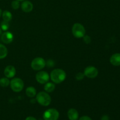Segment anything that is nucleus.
Returning <instances> with one entry per match:
<instances>
[{"label":"nucleus","instance_id":"obj_1","mask_svg":"<svg viewBox=\"0 0 120 120\" xmlns=\"http://www.w3.org/2000/svg\"><path fill=\"white\" fill-rule=\"evenodd\" d=\"M66 77V74L63 70L60 69H56L52 70L50 73V79L56 84L62 83Z\"/></svg>","mask_w":120,"mask_h":120},{"label":"nucleus","instance_id":"obj_2","mask_svg":"<svg viewBox=\"0 0 120 120\" xmlns=\"http://www.w3.org/2000/svg\"><path fill=\"white\" fill-rule=\"evenodd\" d=\"M36 100L38 103L43 106H48L51 103V97L48 93L41 91L36 95Z\"/></svg>","mask_w":120,"mask_h":120},{"label":"nucleus","instance_id":"obj_3","mask_svg":"<svg viewBox=\"0 0 120 120\" xmlns=\"http://www.w3.org/2000/svg\"><path fill=\"white\" fill-rule=\"evenodd\" d=\"M71 31L73 35L76 38H82L86 34L85 28L79 23H76L73 25Z\"/></svg>","mask_w":120,"mask_h":120},{"label":"nucleus","instance_id":"obj_4","mask_svg":"<svg viewBox=\"0 0 120 120\" xmlns=\"http://www.w3.org/2000/svg\"><path fill=\"white\" fill-rule=\"evenodd\" d=\"M10 86L12 90L14 92H20L22 91L24 87L23 80L20 78H14L11 80Z\"/></svg>","mask_w":120,"mask_h":120},{"label":"nucleus","instance_id":"obj_5","mask_svg":"<svg viewBox=\"0 0 120 120\" xmlns=\"http://www.w3.org/2000/svg\"><path fill=\"white\" fill-rule=\"evenodd\" d=\"M43 117L44 120H57L59 117V113L56 109H50L45 111Z\"/></svg>","mask_w":120,"mask_h":120},{"label":"nucleus","instance_id":"obj_6","mask_svg":"<svg viewBox=\"0 0 120 120\" xmlns=\"http://www.w3.org/2000/svg\"><path fill=\"white\" fill-rule=\"evenodd\" d=\"M46 66V62L42 57H36L31 62V68L34 70H41Z\"/></svg>","mask_w":120,"mask_h":120},{"label":"nucleus","instance_id":"obj_7","mask_svg":"<svg viewBox=\"0 0 120 120\" xmlns=\"http://www.w3.org/2000/svg\"><path fill=\"white\" fill-rule=\"evenodd\" d=\"M98 71L97 68L94 66H88L84 69V75L89 79H94L98 76Z\"/></svg>","mask_w":120,"mask_h":120},{"label":"nucleus","instance_id":"obj_8","mask_svg":"<svg viewBox=\"0 0 120 120\" xmlns=\"http://www.w3.org/2000/svg\"><path fill=\"white\" fill-rule=\"evenodd\" d=\"M36 80L40 84H45L49 81L50 76L49 74L45 71H39L36 75Z\"/></svg>","mask_w":120,"mask_h":120},{"label":"nucleus","instance_id":"obj_9","mask_svg":"<svg viewBox=\"0 0 120 120\" xmlns=\"http://www.w3.org/2000/svg\"><path fill=\"white\" fill-rule=\"evenodd\" d=\"M4 75L8 79L13 78L16 74V70L13 66H7L4 69Z\"/></svg>","mask_w":120,"mask_h":120},{"label":"nucleus","instance_id":"obj_10","mask_svg":"<svg viewBox=\"0 0 120 120\" xmlns=\"http://www.w3.org/2000/svg\"><path fill=\"white\" fill-rule=\"evenodd\" d=\"M21 7L22 10L24 12L29 13L31 12L33 10L34 8V5H33L32 3L29 1H23L22 3L21 4Z\"/></svg>","mask_w":120,"mask_h":120},{"label":"nucleus","instance_id":"obj_11","mask_svg":"<svg viewBox=\"0 0 120 120\" xmlns=\"http://www.w3.org/2000/svg\"><path fill=\"white\" fill-rule=\"evenodd\" d=\"M1 40L5 44H9L14 40L13 34L9 32H5L1 36Z\"/></svg>","mask_w":120,"mask_h":120},{"label":"nucleus","instance_id":"obj_12","mask_svg":"<svg viewBox=\"0 0 120 120\" xmlns=\"http://www.w3.org/2000/svg\"><path fill=\"white\" fill-rule=\"evenodd\" d=\"M110 63L115 66H120V53H115L110 57Z\"/></svg>","mask_w":120,"mask_h":120},{"label":"nucleus","instance_id":"obj_13","mask_svg":"<svg viewBox=\"0 0 120 120\" xmlns=\"http://www.w3.org/2000/svg\"><path fill=\"white\" fill-rule=\"evenodd\" d=\"M68 116L70 120H77L79 118V112L76 109H71L68 111Z\"/></svg>","mask_w":120,"mask_h":120},{"label":"nucleus","instance_id":"obj_14","mask_svg":"<svg viewBox=\"0 0 120 120\" xmlns=\"http://www.w3.org/2000/svg\"><path fill=\"white\" fill-rule=\"evenodd\" d=\"M26 94L27 96L30 98L34 97L36 95V90L35 87H28L26 89Z\"/></svg>","mask_w":120,"mask_h":120},{"label":"nucleus","instance_id":"obj_15","mask_svg":"<svg viewBox=\"0 0 120 120\" xmlns=\"http://www.w3.org/2000/svg\"><path fill=\"white\" fill-rule=\"evenodd\" d=\"M44 89L46 92L52 93L55 90V84L54 83H50V82H47L45 83L44 86Z\"/></svg>","mask_w":120,"mask_h":120},{"label":"nucleus","instance_id":"obj_16","mask_svg":"<svg viewBox=\"0 0 120 120\" xmlns=\"http://www.w3.org/2000/svg\"><path fill=\"white\" fill-rule=\"evenodd\" d=\"M2 15L3 20L6 22H9L12 18V15L11 13L8 11H4L3 13H2Z\"/></svg>","mask_w":120,"mask_h":120},{"label":"nucleus","instance_id":"obj_17","mask_svg":"<svg viewBox=\"0 0 120 120\" xmlns=\"http://www.w3.org/2000/svg\"><path fill=\"white\" fill-rule=\"evenodd\" d=\"M8 54L7 48L4 45L0 43V59L5 58Z\"/></svg>","mask_w":120,"mask_h":120},{"label":"nucleus","instance_id":"obj_18","mask_svg":"<svg viewBox=\"0 0 120 120\" xmlns=\"http://www.w3.org/2000/svg\"><path fill=\"white\" fill-rule=\"evenodd\" d=\"M10 84V81L7 77H2L0 79V86L2 87H7Z\"/></svg>","mask_w":120,"mask_h":120},{"label":"nucleus","instance_id":"obj_19","mask_svg":"<svg viewBox=\"0 0 120 120\" xmlns=\"http://www.w3.org/2000/svg\"><path fill=\"white\" fill-rule=\"evenodd\" d=\"M9 27V24L8 22H6V21H3L1 23V27H0V28H1V30L6 31V30H8Z\"/></svg>","mask_w":120,"mask_h":120},{"label":"nucleus","instance_id":"obj_20","mask_svg":"<svg viewBox=\"0 0 120 120\" xmlns=\"http://www.w3.org/2000/svg\"><path fill=\"white\" fill-rule=\"evenodd\" d=\"M20 3L19 1L17 0L13 1L11 3V7L14 9H18L20 7Z\"/></svg>","mask_w":120,"mask_h":120},{"label":"nucleus","instance_id":"obj_21","mask_svg":"<svg viewBox=\"0 0 120 120\" xmlns=\"http://www.w3.org/2000/svg\"><path fill=\"white\" fill-rule=\"evenodd\" d=\"M83 41H84V42H85L86 43H87V44H88V43H90V42H91V38L89 36H88V35H84V36L83 37Z\"/></svg>","mask_w":120,"mask_h":120},{"label":"nucleus","instance_id":"obj_22","mask_svg":"<svg viewBox=\"0 0 120 120\" xmlns=\"http://www.w3.org/2000/svg\"><path fill=\"white\" fill-rule=\"evenodd\" d=\"M84 73H78L76 75V79L77 80H82L83 79H84Z\"/></svg>","mask_w":120,"mask_h":120},{"label":"nucleus","instance_id":"obj_23","mask_svg":"<svg viewBox=\"0 0 120 120\" xmlns=\"http://www.w3.org/2000/svg\"><path fill=\"white\" fill-rule=\"evenodd\" d=\"M79 120H91V119L90 117H88V116H83V117H81Z\"/></svg>","mask_w":120,"mask_h":120},{"label":"nucleus","instance_id":"obj_24","mask_svg":"<svg viewBox=\"0 0 120 120\" xmlns=\"http://www.w3.org/2000/svg\"><path fill=\"white\" fill-rule=\"evenodd\" d=\"M101 120H109V117L107 116H104L101 117Z\"/></svg>","mask_w":120,"mask_h":120},{"label":"nucleus","instance_id":"obj_25","mask_svg":"<svg viewBox=\"0 0 120 120\" xmlns=\"http://www.w3.org/2000/svg\"><path fill=\"white\" fill-rule=\"evenodd\" d=\"M25 120H36V119L33 117H28L26 118Z\"/></svg>","mask_w":120,"mask_h":120},{"label":"nucleus","instance_id":"obj_26","mask_svg":"<svg viewBox=\"0 0 120 120\" xmlns=\"http://www.w3.org/2000/svg\"><path fill=\"white\" fill-rule=\"evenodd\" d=\"M1 14H2V10L0 9V17H1Z\"/></svg>","mask_w":120,"mask_h":120},{"label":"nucleus","instance_id":"obj_27","mask_svg":"<svg viewBox=\"0 0 120 120\" xmlns=\"http://www.w3.org/2000/svg\"><path fill=\"white\" fill-rule=\"evenodd\" d=\"M1 32H2V30H1V28H0V35H1Z\"/></svg>","mask_w":120,"mask_h":120},{"label":"nucleus","instance_id":"obj_28","mask_svg":"<svg viewBox=\"0 0 120 120\" xmlns=\"http://www.w3.org/2000/svg\"><path fill=\"white\" fill-rule=\"evenodd\" d=\"M17 1H25V0H17Z\"/></svg>","mask_w":120,"mask_h":120}]
</instances>
